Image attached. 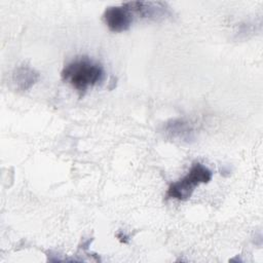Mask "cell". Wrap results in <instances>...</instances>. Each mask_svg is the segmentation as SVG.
Wrapping results in <instances>:
<instances>
[{
    "mask_svg": "<svg viewBox=\"0 0 263 263\" xmlns=\"http://www.w3.org/2000/svg\"><path fill=\"white\" fill-rule=\"evenodd\" d=\"M161 132L167 139L180 143L190 144L195 141V130L192 124L182 118L166 121L163 124Z\"/></svg>",
    "mask_w": 263,
    "mask_h": 263,
    "instance_id": "4",
    "label": "cell"
},
{
    "mask_svg": "<svg viewBox=\"0 0 263 263\" xmlns=\"http://www.w3.org/2000/svg\"><path fill=\"white\" fill-rule=\"evenodd\" d=\"M116 236H117V238H118L121 242H123V243H127V242H128V236H127L125 233H123L122 231L118 232Z\"/></svg>",
    "mask_w": 263,
    "mask_h": 263,
    "instance_id": "7",
    "label": "cell"
},
{
    "mask_svg": "<svg viewBox=\"0 0 263 263\" xmlns=\"http://www.w3.org/2000/svg\"><path fill=\"white\" fill-rule=\"evenodd\" d=\"M103 20L108 29L114 33L127 31L133 23V13L123 5L110 6L103 14Z\"/></svg>",
    "mask_w": 263,
    "mask_h": 263,
    "instance_id": "5",
    "label": "cell"
},
{
    "mask_svg": "<svg viewBox=\"0 0 263 263\" xmlns=\"http://www.w3.org/2000/svg\"><path fill=\"white\" fill-rule=\"evenodd\" d=\"M39 77V73L27 64L17 66L12 73V81L15 87L22 91L30 89L38 81Z\"/></svg>",
    "mask_w": 263,
    "mask_h": 263,
    "instance_id": "6",
    "label": "cell"
},
{
    "mask_svg": "<svg viewBox=\"0 0 263 263\" xmlns=\"http://www.w3.org/2000/svg\"><path fill=\"white\" fill-rule=\"evenodd\" d=\"M62 79L79 92H85L104 80L105 71L102 65L82 57L68 63L61 72Z\"/></svg>",
    "mask_w": 263,
    "mask_h": 263,
    "instance_id": "1",
    "label": "cell"
},
{
    "mask_svg": "<svg viewBox=\"0 0 263 263\" xmlns=\"http://www.w3.org/2000/svg\"><path fill=\"white\" fill-rule=\"evenodd\" d=\"M212 171L200 162H194L189 172L180 180L172 183L165 193L166 198L187 200L192 195L194 188L200 184H206L212 180Z\"/></svg>",
    "mask_w": 263,
    "mask_h": 263,
    "instance_id": "2",
    "label": "cell"
},
{
    "mask_svg": "<svg viewBox=\"0 0 263 263\" xmlns=\"http://www.w3.org/2000/svg\"><path fill=\"white\" fill-rule=\"evenodd\" d=\"M132 13L143 18L162 20L171 15L170 7L164 2L154 1H129L122 4Z\"/></svg>",
    "mask_w": 263,
    "mask_h": 263,
    "instance_id": "3",
    "label": "cell"
}]
</instances>
